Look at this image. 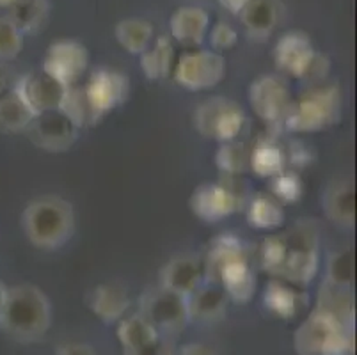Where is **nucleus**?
Returning <instances> with one entry per match:
<instances>
[{
	"label": "nucleus",
	"instance_id": "obj_36",
	"mask_svg": "<svg viewBox=\"0 0 357 355\" xmlns=\"http://www.w3.org/2000/svg\"><path fill=\"white\" fill-rule=\"evenodd\" d=\"M22 48H24V34L8 16H0V61L6 63L18 57Z\"/></svg>",
	"mask_w": 357,
	"mask_h": 355
},
{
	"label": "nucleus",
	"instance_id": "obj_27",
	"mask_svg": "<svg viewBox=\"0 0 357 355\" xmlns=\"http://www.w3.org/2000/svg\"><path fill=\"white\" fill-rule=\"evenodd\" d=\"M174 48L167 36L153 39L148 50L141 54V70L148 80H162L173 70Z\"/></svg>",
	"mask_w": 357,
	"mask_h": 355
},
{
	"label": "nucleus",
	"instance_id": "obj_5",
	"mask_svg": "<svg viewBox=\"0 0 357 355\" xmlns=\"http://www.w3.org/2000/svg\"><path fill=\"white\" fill-rule=\"evenodd\" d=\"M284 259L278 278L294 285H307L318 270V227L313 220H301L283 234Z\"/></svg>",
	"mask_w": 357,
	"mask_h": 355
},
{
	"label": "nucleus",
	"instance_id": "obj_7",
	"mask_svg": "<svg viewBox=\"0 0 357 355\" xmlns=\"http://www.w3.org/2000/svg\"><path fill=\"white\" fill-rule=\"evenodd\" d=\"M141 315L158 332L178 334L190 322L189 301L185 295L160 286L142 297Z\"/></svg>",
	"mask_w": 357,
	"mask_h": 355
},
{
	"label": "nucleus",
	"instance_id": "obj_10",
	"mask_svg": "<svg viewBox=\"0 0 357 355\" xmlns=\"http://www.w3.org/2000/svg\"><path fill=\"white\" fill-rule=\"evenodd\" d=\"M249 103L265 123L283 121L291 105L290 87L278 75H261L249 87Z\"/></svg>",
	"mask_w": 357,
	"mask_h": 355
},
{
	"label": "nucleus",
	"instance_id": "obj_46",
	"mask_svg": "<svg viewBox=\"0 0 357 355\" xmlns=\"http://www.w3.org/2000/svg\"><path fill=\"white\" fill-rule=\"evenodd\" d=\"M6 293H8V288H6V286L2 285V282H0V320H2V311H4Z\"/></svg>",
	"mask_w": 357,
	"mask_h": 355
},
{
	"label": "nucleus",
	"instance_id": "obj_21",
	"mask_svg": "<svg viewBox=\"0 0 357 355\" xmlns=\"http://www.w3.org/2000/svg\"><path fill=\"white\" fill-rule=\"evenodd\" d=\"M86 301L91 311L107 324L121 320L130 308L128 293L123 286L116 285V282L95 286L87 293Z\"/></svg>",
	"mask_w": 357,
	"mask_h": 355
},
{
	"label": "nucleus",
	"instance_id": "obj_44",
	"mask_svg": "<svg viewBox=\"0 0 357 355\" xmlns=\"http://www.w3.org/2000/svg\"><path fill=\"white\" fill-rule=\"evenodd\" d=\"M180 355H215V352L203 343H189L180 350Z\"/></svg>",
	"mask_w": 357,
	"mask_h": 355
},
{
	"label": "nucleus",
	"instance_id": "obj_33",
	"mask_svg": "<svg viewBox=\"0 0 357 355\" xmlns=\"http://www.w3.org/2000/svg\"><path fill=\"white\" fill-rule=\"evenodd\" d=\"M248 220L258 229H274L284 220V210L271 195H256L248 206Z\"/></svg>",
	"mask_w": 357,
	"mask_h": 355
},
{
	"label": "nucleus",
	"instance_id": "obj_45",
	"mask_svg": "<svg viewBox=\"0 0 357 355\" xmlns=\"http://www.w3.org/2000/svg\"><path fill=\"white\" fill-rule=\"evenodd\" d=\"M252 0H219V4L231 15H240Z\"/></svg>",
	"mask_w": 357,
	"mask_h": 355
},
{
	"label": "nucleus",
	"instance_id": "obj_28",
	"mask_svg": "<svg viewBox=\"0 0 357 355\" xmlns=\"http://www.w3.org/2000/svg\"><path fill=\"white\" fill-rule=\"evenodd\" d=\"M242 256H248L242 242L236 236H233V234H220L219 239H215L212 242L208 256L203 262L206 281H215L217 273H219V270L226 263H229L231 259L242 258Z\"/></svg>",
	"mask_w": 357,
	"mask_h": 355
},
{
	"label": "nucleus",
	"instance_id": "obj_38",
	"mask_svg": "<svg viewBox=\"0 0 357 355\" xmlns=\"http://www.w3.org/2000/svg\"><path fill=\"white\" fill-rule=\"evenodd\" d=\"M284 259V239L283 234H275L263 242L261 247V262L265 270L274 275H279V270Z\"/></svg>",
	"mask_w": 357,
	"mask_h": 355
},
{
	"label": "nucleus",
	"instance_id": "obj_8",
	"mask_svg": "<svg viewBox=\"0 0 357 355\" xmlns=\"http://www.w3.org/2000/svg\"><path fill=\"white\" fill-rule=\"evenodd\" d=\"M226 61L215 50H194L180 57L174 68V78L189 91L212 89L222 80Z\"/></svg>",
	"mask_w": 357,
	"mask_h": 355
},
{
	"label": "nucleus",
	"instance_id": "obj_47",
	"mask_svg": "<svg viewBox=\"0 0 357 355\" xmlns=\"http://www.w3.org/2000/svg\"><path fill=\"white\" fill-rule=\"evenodd\" d=\"M18 0H0V9H9L16 4Z\"/></svg>",
	"mask_w": 357,
	"mask_h": 355
},
{
	"label": "nucleus",
	"instance_id": "obj_35",
	"mask_svg": "<svg viewBox=\"0 0 357 355\" xmlns=\"http://www.w3.org/2000/svg\"><path fill=\"white\" fill-rule=\"evenodd\" d=\"M215 164L224 174H242L249 167V149L236 141L222 142L215 155Z\"/></svg>",
	"mask_w": 357,
	"mask_h": 355
},
{
	"label": "nucleus",
	"instance_id": "obj_24",
	"mask_svg": "<svg viewBox=\"0 0 357 355\" xmlns=\"http://www.w3.org/2000/svg\"><path fill=\"white\" fill-rule=\"evenodd\" d=\"M317 311H322L345 327H354V295L352 288L331 285L324 281L322 289L318 293Z\"/></svg>",
	"mask_w": 357,
	"mask_h": 355
},
{
	"label": "nucleus",
	"instance_id": "obj_16",
	"mask_svg": "<svg viewBox=\"0 0 357 355\" xmlns=\"http://www.w3.org/2000/svg\"><path fill=\"white\" fill-rule=\"evenodd\" d=\"M203 259L194 254H181L164 266L160 275V286L189 297L190 293L196 292L203 285Z\"/></svg>",
	"mask_w": 357,
	"mask_h": 355
},
{
	"label": "nucleus",
	"instance_id": "obj_1",
	"mask_svg": "<svg viewBox=\"0 0 357 355\" xmlns=\"http://www.w3.org/2000/svg\"><path fill=\"white\" fill-rule=\"evenodd\" d=\"M52 309L47 295L34 285H18L6 293L0 327L22 343H34L47 336Z\"/></svg>",
	"mask_w": 357,
	"mask_h": 355
},
{
	"label": "nucleus",
	"instance_id": "obj_17",
	"mask_svg": "<svg viewBox=\"0 0 357 355\" xmlns=\"http://www.w3.org/2000/svg\"><path fill=\"white\" fill-rule=\"evenodd\" d=\"M324 211L336 226L352 227L356 222V187L350 178H337L324 190Z\"/></svg>",
	"mask_w": 357,
	"mask_h": 355
},
{
	"label": "nucleus",
	"instance_id": "obj_14",
	"mask_svg": "<svg viewBox=\"0 0 357 355\" xmlns=\"http://www.w3.org/2000/svg\"><path fill=\"white\" fill-rule=\"evenodd\" d=\"M93 109L100 117L121 105L128 96V77L114 70H98L84 86Z\"/></svg>",
	"mask_w": 357,
	"mask_h": 355
},
{
	"label": "nucleus",
	"instance_id": "obj_41",
	"mask_svg": "<svg viewBox=\"0 0 357 355\" xmlns=\"http://www.w3.org/2000/svg\"><path fill=\"white\" fill-rule=\"evenodd\" d=\"M57 355H98L87 343H64L57 348Z\"/></svg>",
	"mask_w": 357,
	"mask_h": 355
},
{
	"label": "nucleus",
	"instance_id": "obj_25",
	"mask_svg": "<svg viewBox=\"0 0 357 355\" xmlns=\"http://www.w3.org/2000/svg\"><path fill=\"white\" fill-rule=\"evenodd\" d=\"M50 0H18L9 8L8 18L22 34H34L47 25L50 18Z\"/></svg>",
	"mask_w": 357,
	"mask_h": 355
},
{
	"label": "nucleus",
	"instance_id": "obj_40",
	"mask_svg": "<svg viewBox=\"0 0 357 355\" xmlns=\"http://www.w3.org/2000/svg\"><path fill=\"white\" fill-rule=\"evenodd\" d=\"M329 70H331L329 59H327L324 54H320V52L314 50V54L311 55V59L306 63V66L303 68L298 78L314 82V80H322V78H326L327 73H329Z\"/></svg>",
	"mask_w": 357,
	"mask_h": 355
},
{
	"label": "nucleus",
	"instance_id": "obj_22",
	"mask_svg": "<svg viewBox=\"0 0 357 355\" xmlns=\"http://www.w3.org/2000/svg\"><path fill=\"white\" fill-rule=\"evenodd\" d=\"M189 301L190 320L196 318L201 322L219 320L226 312L228 295L222 286L215 281H206L187 297Z\"/></svg>",
	"mask_w": 357,
	"mask_h": 355
},
{
	"label": "nucleus",
	"instance_id": "obj_11",
	"mask_svg": "<svg viewBox=\"0 0 357 355\" xmlns=\"http://www.w3.org/2000/svg\"><path fill=\"white\" fill-rule=\"evenodd\" d=\"M68 87L57 78L50 77L47 71L36 70L16 78L13 91L20 96L22 102L29 107L32 114H41L47 110L59 109Z\"/></svg>",
	"mask_w": 357,
	"mask_h": 355
},
{
	"label": "nucleus",
	"instance_id": "obj_32",
	"mask_svg": "<svg viewBox=\"0 0 357 355\" xmlns=\"http://www.w3.org/2000/svg\"><path fill=\"white\" fill-rule=\"evenodd\" d=\"M32 117L34 114L29 110V107L13 89L0 98V132H25L27 126L31 125Z\"/></svg>",
	"mask_w": 357,
	"mask_h": 355
},
{
	"label": "nucleus",
	"instance_id": "obj_37",
	"mask_svg": "<svg viewBox=\"0 0 357 355\" xmlns=\"http://www.w3.org/2000/svg\"><path fill=\"white\" fill-rule=\"evenodd\" d=\"M272 192L275 197L287 203H294L303 195V183L295 172H279L272 178Z\"/></svg>",
	"mask_w": 357,
	"mask_h": 355
},
{
	"label": "nucleus",
	"instance_id": "obj_2",
	"mask_svg": "<svg viewBox=\"0 0 357 355\" xmlns=\"http://www.w3.org/2000/svg\"><path fill=\"white\" fill-rule=\"evenodd\" d=\"M22 224L32 246L40 249H59L75 231L73 206L63 197L45 195L29 203Z\"/></svg>",
	"mask_w": 357,
	"mask_h": 355
},
{
	"label": "nucleus",
	"instance_id": "obj_18",
	"mask_svg": "<svg viewBox=\"0 0 357 355\" xmlns=\"http://www.w3.org/2000/svg\"><path fill=\"white\" fill-rule=\"evenodd\" d=\"M314 54L313 43L304 32L290 31L279 39L274 48V61L279 70L298 77L303 68Z\"/></svg>",
	"mask_w": 357,
	"mask_h": 355
},
{
	"label": "nucleus",
	"instance_id": "obj_39",
	"mask_svg": "<svg viewBox=\"0 0 357 355\" xmlns=\"http://www.w3.org/2000/svg\"><path fill=\"white\" fill-rule=\"evenodd\" d=\"M238 41V32L231 27L226 22H219L212 27V32H210V45L215 52L229 50L233 48Z\"/></svg>",
	"mask_w": 357,
	"mask_h": 355
},
{
	"label": "nucleus",
	"instance_id": "obj_12",
	"mask_svg": "<svg viewBox=\"0 0 357 355\" xmlns=\"http://www.w3.org/2000/svg\"><path fill=\"white\" fill-rule=\"evenodd\" d=\"M87 64H89V54L82 43L61 39L48 47L41 70L70 87L79 82V78L86 73Z\"/></svg>",
	"mask_w": 357,
	"mask_h": 355
},
{
	"label": "nucleus",
	"instance_id": "obj_43",
	"mask_svg": "<svg viewBox=\"0 0 357 355\" xmlns=\"http://www.w3.org/2000/svg\"><path fill=\"white\" fill-rule=\"evenodd\" d=\"M291 164L294 165H307L311 162V151L307 148H304L301 142L298 144L291 146Z\"/></svg>",
	"mask_w": 357,
	"mask_h": 355
},
{
	"label": "nucleus",
	"instance_id": "obj_29",
	"mask_svg": "<svg viewBox=\"0 0 357 355\" xmlns=\"http://www.w3.org/2000/svg\"><path fill=\"white\" fill-rule=\"evenodd\" d=\"M265 305L271 312H274L275 317L284 318V320H291L298 315L301 309V295L295 292L291 286H288L284 281H271L265 288V295H263Z\"/></svg>",
	"mask_w": 357,
	"mask_h": 355
},
{
	"label": "nucleus",
	"instance_id": "obj_15",
	"mask_svg": "<svg viewBox=\"0 0 357 355\" xmlns=\"http://www.w3.org/2000/svg\"><path fill=\"white\" fill-rule=\"evenodd\" d=\"M118 338L130 355H165L158 331L142 315L121 318Z\"/></svg>",
	"mask_w": 357,
	"mask_h": 355
},
{
	"label": "nucleus",
	"instance_id": "obj_30",
	"mask_svg": "<svg viewBox=\"0 0 357 355\" xmlns=\"http://www.w3.org/2000/svg\"><path fill=\"white\" fill-rule=\"evenodd\" d=\"M61 110L66 114L77 128H87L93 126L102 119L98 116L93 105H91L89 98H87L86 89L80 86H70L64 93L63 102H61Z\"/></svg>",
	"mask_w": 357,
	"mask_h": 355
},
{
	"label": "nucleus",
	"instance_id": "obj_9",
	"mask_svg": "<svg viewBox=\"0 0 357 355\" xmlns=\"http://www.w3.org/2000/svg\"><path fill=\"white\" fill-rule=\"evenodd\" d=\"M25 132L38 148L48 153L68 151L79 137V128L61 109L36 114Z\"/></svg>",
	"mask_w": 357,
	"mask_h": 355
},
{
	"label": "nucleus",
	"instance_id": "obj_20",
	"mask_svg": "<svg viewBox=\"0 0 357 355\" xmlns=\"http://www.w3.org/2000/svg\"><path fill=\"white\" fill-rule=\"evenodd\" d=\"M215 282H219L226 295L235 302L245 304L251 301L256 292V279L248 263V256L226 263L217 273Z\"/></svg>",
	"mask_w": 357,
	"mask_h": 355
},
{
	"label": "nucleus",
	"instance_id": "obj_6",
	"mask_svg": "<svg viewBox=\"0 0 357 355\" xmlns=\"http://www.w3.org/2000/svg\"><path fill=\"white\" fill-rule=\"evenodd\" d=\"M196 130L206 139L219 142L235 141L245 125V114L238 103L228 98H210L194 112Z\"/></svg>",
	"mask_w": 357,
	"mask_h": 355
},
{
	"label": "nucleus",
	"instance_id": "obj_4",
	"mask_svg": "<svg viewBox=\"0 0 357 355\" xmlns=\"http://www.w3.org/2000/svg\"><path fill=\"white\" fill-rule=\"evenodd\" d=\"M294 347L298 355H345L352 347V328L314 309L295 331Z\"/></svg>",
	"mask_w": 357,
	"mask_h": 355
},
{
	"label": "nucleus",
	"instance_id": "obj_26",
	"mask_svg": "<svg viewBox=\"0 0 357 355\" xmlns=\"http://www.w3.org/2000/svg\"><path fill=\"white\" fill-rule=\"evenodd\" d=\"M153 25L142 18H125L114 29L118 43L134 55H141L148 50L149 45L153 43Z\"/></svg>",
	"mask_w": 357,
	"mask_h": 355
},
{
	"label": "nucleus",
	"instance_id": "obj_23",
	"mask_svg": "<svg viewBox=\"0 0 357 355\" xmlns=\"http://www.w3.org/2000/svg\"><path fill=\"white\" fill-rule=\"evenodd\" d=\"M245 32L251 39L265 41L271 38L279 20V6L275 0H252L248 8L240 13Z\"/></svg>",
	"mask_w": 357,
	"mask_h": 355
},
{
	"label": "nucleus",
	"instance_id": "obj_19",
	"mask_svg": "<svg viewBox=\"0 0 357 355\" xmlns=\"http://www.w3.org/2000/svg\"><path fill=\"white\" fill-rule=\"evenodd\" d=\"M171 36L183 47H196L210 29V15L204 9L187 6L173 13L169 22Z\"/></svg>",
	"mask_w": 357,
	"mask_h": 355
},
{
	"label": "nucleus",
	"instance_id": "obj_13",
	"mask_svg": "<svg viewBox=\"0 0 357 355\" xmlns=\"http://www.w3.org/2000/svg\"><path fill=\"white\" fill-rule=\"evenodd\" d=\"M190 208L204 222H219L242 208V197L226 183H204L194 190Z\"/></svg>",
	"mask_w": 357,
	"mask_h": 355
},
{
	"label": "nucleus",
	"instance_id": "obj_42",
	"mask_svg": "<svg viewBox=\"0 0 357 355\" xmlns=\"http://www.w3.org/2000/svg\"><path fill=\"white\" fill-rule=\"evenodd\" d=\"M15 82H16V78L15 75H13L11 68L0 61V98L4 96V94H8L9 91L13 89Z\"/></svg>",
	"mask_w": 357,
	"mask_h": 355
},
{
	"label": "nucleus",
	"instance_id": "obj_31",
	"mask_svg": "<svg viewBox=\"0 0 357 355\" xmlns=\"http://www.w3.org/2000/svg\"><path fill=\"white\" fill-rule=\"evenodd\" d=\"M284 162V151L272 141H259L252 151H249V167L261 178H274L283 172Z\"/></svg>",
	"mask_w": 357,
	"mask_h": 355
},
{
	"label": "nucleus",
	"instance_id": "obj_34",
	"mask_svg": "<svg viewBox=\"0 0 357 355\" xmlns=\"http://www.w3.org/2000/svg\"><path fill=\"white\" fill-rule=\"evenodd\" d=\"M354 275H356V256L352 249H340L329 254L326 270L327 282L343 286V288H352Z\"/></svg>",
	"mask_w": 357,
	"mask_h": 355
},
{
	"label": "nucleus",
	"instance_id": "obj_3",
	"mask_svg": "<svg viewBox=\"0 0 357 355\" xmlns=\"http://www.w3.org/2000/svg\"><path fill=\"white\" fill-rule=\"evenodd\" d=\"M342 117V93L336 86H318L291 102L283 123L290 132L307 133L329 128Z\"/></svg>",
	"mask_w": 357,
	"mask_h": 355
}]
</instances>
